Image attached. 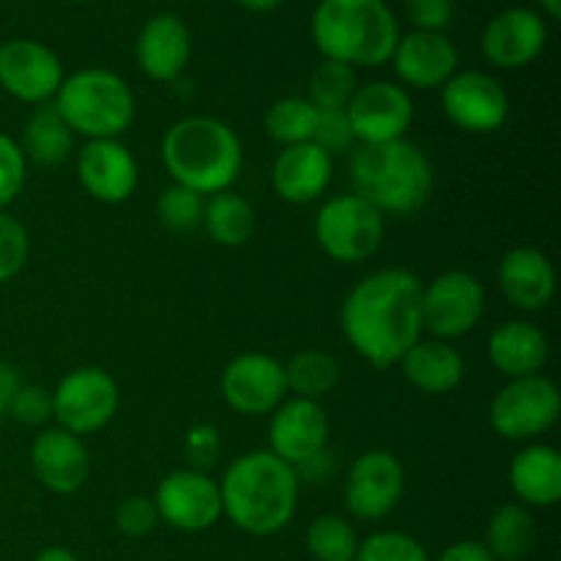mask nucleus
I'll list each match as a JSON object with an SVG mask.
<instances>
[{
	"label": "nucleus",
	"mask_w": 561,
	"mask_h": 561,
	"mask_svg": "<svg viewBox=\"0 0 561 561\" xmlns=\"http://www.w3.org/2000/svg\"><path fill=\"white\" fill-rule=\"evenodd\" d=\"M422 285L409 268H381L359 279L345 296L340 312L345 340L378 370L398 365L422 340Z\"/></svg>",
	"instance_id": "1"
},
{
	"label": "nucleus",
	"mask_w": 561,
	"mask_h": 561,
	"mask_svg": "<svg viewBox=\"0 0 561 561\" xmlns=\"http://www.w3.org/2000/svg\"><path fill=\"white\" fill-rule=\"evenodd\" d=\"M222 515L236 529L255 537H272L294 520L299 504V477L294 466L268 449L247 453L225 469L219 482Z\"/></svg>",
	"instance_id": "2"
},
{
	"label": "nucleus",
	"mask_w": 561,
	"mask_h": 561,
	"mask_svg": "<svg viewBox=\"0 0 561 561\" xmlns=\"http://www.w3.org/2000/svg\"><path fill=\"white\" fill-rule=\"evenodd\" d=\"M162 162L173 184L206 197L236 184L244 151L239 135L225 121L190 115L164 131Z\"/></svg>",
	"instance_id": "3"
},
{
	"label": "nucleus",
	"mask_w": 561,
	"mask_h": 561,
	"mask_svg": "<svg viewBox=\"0 0 561 561\" xmlns=\"http://www.w3.org/2000/svg\"><path fill=\"white\" fill-rule=\"evenodd\" d=\"M354 195L376 211L409 217L427 203L433 192V164L411 140L359 146L351 157Z\"/></svg>",
	"instance_id": "4"
},
{
	"label": "nucleus",
	"mask_w": 561,
	"mask_h": 561,
	"mask_svg": "<svg viewBox=\"0 0 561 561\" xmlns=\"http://www.w3.org/2000/svg\"><path fill=\"white\" fill-rule=\"evenodd\" d=\"M310 33L323 58L356 69L387 64L400 25L387 0H321L312 11Z\"/></svg>",
	"instance_id": "5"
},
{
	"label": "nucleus",
	"mask_w": 561,
	"mask_h": 561,
	"mask_svg": "<svg viewBox=\"0 0 561 561\" xmlns=\"http://www.w3.org/2000/svg\"><path fill=\"white\" fill-rule=\"evenodd\" d=\"M55 110L75 135L88 140H118L137 113L135 93L110 69H80L64 77Z\"/></svg>",
	"instance_id": "6"
},
{
	"label": "nucleus",
	"mask_w": 561,
	"mask_h": 561,
	"mask_svg": "<svg viewBox=\"0 0 561 561\" xmlns=\"http://www.w3.org/2000/svg\"><path fill=\"white\" fill-rule=\"evenodd\" d=\"M387 217L359 195H337L316 217L318 247L337 263H362L381 250Z\"/></svg>",
	"instance_id": "7"
},
{
	"label": "nucleus",
	"mask_w": 561,
	"mask_h": 561,
	"mask_svg": "<svg viewBox=\"0 0 561 561\" xmlns=\"http://www.w3.org/2000/svg\"><path fill=\"white\" fill-rule=\"evenodd\" d=\"M561 416V392L546 376L513 378L491 400V427L507 442H535Z\"/></svg>",
	"instance_id": "8"
},
{
	"label": "nucleus",
	"mask_w": 561,
	"mask_h": 561,
	"mask_svg": "<svg viewBox=\"0 0 561 561\" xmlns=\"http://www.w3.org/2000/svg\"><path fill=\"white\" fill-rule=\"evenodd\" d=\"M118 383L102 367H77L66 373L53 392V416L58 427L80 438L107 427L118 414Z\"/></svg>",
	"instance_id": "9"
},
{
	"label": "nucleus",
	"mask_w": 561,
	"mask_h": 561,
	"mask_svg": "<svg viewBox=\"0 0 561 561\" xmlns=\"http://www.w3.org/2000/svg\"><path fill=\"white\" fill-rule=\"evenodd\" d=\"M485 312V288L471 272H444L422 285V323L436 340L466 337Z\"/></svg>",
	"instance_id": "10"
},
{
	"label": "nucleus",
	"mask_w": 561,
	"mask_h": 561,
	"mask_svg": "<svg viewBox=\"0 0 561 561\" xmlns=\"http://www.w3.org/2000/svg\"><path fill=\"white\" fill-rule=\"evenodd\" d=\"M442 110L449 124L469 135H493L510 118V96L485 71H455L442 85Z\"/></svg>",
	"instance_id": "11"
},
{
	"label": "nucleus",
	"mask_w": 561,
	"mask_h": 561,
	"mask_svg": "<svg viewBox=\"0 0 561 561\" xmlns=\"http://www.w3.org/2000/svg\"><path fill=\"white\" fill-rule=\"evenodd\" d=\"M153 504L162 524L170 529L197 535L206 531L222 518V496L219 482H214L206 471L179 469L170 471L153 493Z\"/></svg>",
	"instance_id": "12"
},
{
	"label": "nucleus",
	"mask_w": 561,
	"mask_h": 561,
	"mask_svg": "<svg viewBox=\"0 0 561 561\" xmlns=\"http://www.w3.org/2000/svg\"><path fill=\"white\" fill-rule=\"evenodd\" d=\"M345 115L359 146H378V142L405 140V131L414 121V102L403 85L378 80L356 88Z\"/></svg>",
	"instance_id": "13"
},
{
	"label": "nucleus",
	"mask_w": 561,
	"mask_h": 561,
	"mask_svg": "<svg viewBox=\"0 0 561 561\" xmlns=\"http://www.w3.org/2000/svg\"><path fill=\"white\" fill-rule=\"evenodd\" d=\"M405 491V469L387 449L362 453L345 477V507L359 520H381L400 504Z\"/></svg>",
	"instance_id": "14"
},
{
	"label": "nucleus",
	"mask_w": 561,
	"mask_h": 561,
	"mask_svg": "<svg viewBox=\"0 0 561 561\" xmlns=\"http://www.w3.org/2000/svg\"><path fill=\"white\" fill-rule=\"evenodd\" d=\"M219 392L225 403L244 416L272 414L288 398L285 367L268 354H241L225 365L219 378Z\"/></svg>",
	"instance_id": "15"
},
{
	"label": "nucleus",
	"mask_w": 561,
	"mask_h": 561,
	"mask_svg": "<svg viewBox=\"0 0 561 561\" xmlns=\"http://www.w3.org/2000/svg\"><path fill=\"white\" fill-rule=\"evenodd\" d=\"M64 64L58 55L33 38H11L0 44V88L27 104H47L64 85Z\"/></svg>",
	"instance_id": "16"
},
{
	"label": "nucleus",
	"mask_w": 561,
	"mask_h": 561,
	"mask_svg": "<svg viewBox=\"0 0 561 561\" xmlns=\"http://www.w3.org/2000/svg\"><path fill=\"white\" fill-rule=\"evenodd\" d=\"M268 425V453L288 466H301L329 444V416L318 400L290 398L272 411Z\"/></svg>",
	"instance_id": "17"
},
{
	"label": "nucleus",
	"mask_w": 561,
	"mask_h": 561,
	"mask_svg": "<svg viewBox=\"0 0 561 561\" xmlns=\"http://www.w3.org/2000/svg\"><path fill=\"white\" fill-rule=\"evenodd\" d=\"M77 179L99 203L118 206L137 190V159L121 140H88L77 157Z\"/></svg>",
	"instance_id": "18"
},
{
	"label": "nucleus",
	"mask_w": 561,
	"mask_h": 561,
	"mask_svg": "<svg viewBox=\"0 0 561 561\" xmlns=\"http://www.w3.org/2000/svg\"><path fill=\"white\" fill-rule=\"evenodd\" d=\"M546 42V20L524 5L499 11L482 31V53L499 69H524L540 58Z\"/></svg>",
	"instance_id": "19"
},
{
	"label": "nucleus",
	"mask_w": 561,
	"mask_h": 561,
	"mask_svg": "<svg viewBox=\"0 0 561 561\" xmlns=\"http://www.w3.org/2000/svg\"><path fill=\"white\" fill-rule=\"evenodd\" d=\"M31 466L36 480L58 496L77 493L91 474V458H88L85 444L64 427H49L33 438Z\"/></svg>",
	"instance_id": "20"
},
{
	"label": "nucleus",
	"mask_w": 561,
	"mask_h": 561,
	"mask_svg": "<svg viewBox=\"0 0 561 561\" xmlns=\"http://www.w3.org/2000/svg\"><path fill=\"white\" fill-rule=\"evenodd\" d=\"M394 75L416 91L442 88L458 71V47L444 33L411 31L398 38L392 53Z\"/></svg>",
	"instance_id": "21"
},
{
	"label": "nucleus",
	"mask_w": 561,
	"mask_h": 561,
	"mask_svg": "<svg viewBox=\"0 0 561 561\" xmlns=\"http://www.w3.org/2000/svg\"><path fill=\"white\" fill-rule=\"evenodd\" d=\"M499 288L513 307L537 312L557 294V268L537 247H515L499 263Z\"/></svg>",
	"instance_id": "22"
},
{
	"label": "nucleus",
	"mask_w": 561,
	"mask_h": 561,
	"mask_svg": "<svg viewBox=\"0 0 561 561\" xmlns=\"http://www.w3.org/2000/svg\"><path fill=\"white\" fill-rule=\"evenodd\" d=\"M137 66L157 82L179 80L192 55V36L184 20L175 14H157L140 27L135 44Z\"/></svg>",
	"instance_id": "23"
},
{
	"label": "nucleus",
	"mask_w": 561,
	"mask_h": 561,
	"mask_svg": "<svg viewBox=\"0 0 561 561\" xmlns=\"http://www.w3.org/2000/svg\"><path fill=\"white\" fill-rule=\"evenodd\" d=\"M334 157L316 142H299L279 151L272 168V186L285 203L307 206L318 201L332 184Z\"/></svg>",
	"instance_id": "24"
},
{
	"label": "nucleus",
	"mask_w": 561,
	"mask_h": 561,
	"mask_svg": "<svg viewBox=\"0 0 561 561\" xmlns=\"http://www.w3.org/2000/svg\"><path fill=\"white\" fill-rule=\"evenodd\" d=\"M548 354L551 348H548L546 332L529 321H504L488 337V359L510 381L540 376Z\"/></svg>",
	"instance_id": "25"
},
{
	"label": "nucleus",
	"mask_w": 561,
	"mask_h": 561,
	"mask_svg": "<svg viewBox=\"0 0 561 561\" xmlns=\"http://www.w3.org/2000/svg\"><path fill=\"white\" fill-rule=\"evenodd\" d=\"M405 381L425 394H447L460 387L466 376V362L460 351L447 340H420L405 351L403 359Z\"/></svg>",
	"instance_id": "26"
},
{
	"label": "nucleus",
	"mask_w": 561,
	"mask_h": 561,
	"mask_svg": "<svg viewBox=\"0 0 561 561\" xmlns=\"http://www.w3.org/2000/svg\"><path fill=\"white\" fill-rule=\"evenodd\" d=\"M510 488L524 507H553L561 499V455L548 444H529L510 463Z\"/></svg>",
	"instance_id": "27"
},
{
	"label": "nucleus",
	"mask_w": 561,
	"mask_h": 561,
	"mask_svg": "<svg viewBox=\"0 0 561 561\" xmlns=\"http://www.w3.org/2000/svg\"><path fill=\"white\" fill-rule=\"evenodd\" d=\"M20 148L25 159L42 164V168H53V164L69 159L71 148H75V131L66 126L55 104H42L25 121Z\"/></svg>",
	"instance_id": "28"
},
{
	"label": "nucleus",
	"mask_w": 561,
	"mask_h": 561,
	"mask_svg": "<svg viewBox=\"0 0 561 561\" xmlns=\"http://www.w3.org/2000/svg\"><path fill=\"white\" fill-rule=\"evenodd\" d=\"M203 228L219 247L236 250V247H244L255 233V208L247 197L236 195V192H217L206 201Z\"/></svg>",
	"instance_id": "29"
},
{
	"label": "nucleus",
	"mask_w": 561,
	"mask_h": 561,
	"mask_svg": "<svg viewBox=\"0 0 561 561\" xmlns=\"http://www.w3.org/2000/svg\"><path fill=\"white\" fill-rule=\"evenodd\" d=\"M537 540L535 515L524 504H504L488 520L485 548L496 561H520L529 557Z\"/></svg>",
	"instance_id": "30"
},
{
	"label": "nucleus",
	"mask_w": 561,
	"mask_h": 561,
	"mask_svg": "<svg viewBox=\"0 0 561 561\" xmlns=\"http://www.w3.org/2000/svg\"><path fill=\"white\" fill-rule=\"evenodd\" d=\"M285 367V381H288V394L301 400H321L332 392L340 383V362L334 359L329 351H301V354L290 356Z\"/></svg>",
	"instance_id": "31"
},
{
	"label": "nucleus",
	"mask_w": 561,
	"mask_h": 561,
	"mask_svg": "<svg viewBox=\"0 0 561 561\" xmlns=\"http://www.w3.org/2000/svg\"><path fill=\"white\" fill-rule=\"evenodd\" d=\"M318 107H312L310 99L285 96L274 102L266 113V135L283 148L299 146V142H312L316 131Z\"/></svg>",
	"instance_id": "32"
},
{
	"label": "nucleus",
	"mask_w": 561,
	"mask_h": 561,
	"mask_svg": "<svg viewBox=\"0 0 561 561\" xmlns=\"http://www.w3.org/2000/svg\"><path fill=\"white\" fill-rule=\"evenodd\" d=\"M359 535L340 515H321L307 529V551L316 561H354Z\"/></svg>",
	"instance_id": "33"
},
{
	"label": "nucleus",
	"mask_w": 561,
	"mask_h": 561,
	"mask_svg": "<svg viewBox=\"0 0 561 561\" xmlns=\"http://www.w3.org/2000/svg\"><path fill=\"white\" fill-rule=\"evenodd\" d=\"M356 71L354 66L327 60L312 71L310 77V102L318 110H345L356 93Z\"/></svg>",
	"instance_id": "34"
},
{
	"label": "nucleus",
	"mask_w": 561,
	"mask_h": 561,
	"mask_svg": "<svg viewBox=\"0 0 561 561\" xmlns=\"http://www.w3.org/2000/svg\"><path fill=\"white\" fill-rule=\"evenodd\" d=\"M203 211H206V197L181 184L162 190L157 201L159 222L173 230V233H190V230L201 228Z\"/></svg>",
	"instance_id": "35"
},
{
	"label": "nucleus",
	"mask_w": 561,
	"mask_h": 561,
	"mask_svg": "<svg viewBox=\"0 0 561 561\" xmlns=\"http://www.w3.org/2000/svg\"><path fill=\"white\" fill-rule=\"evenodd\" d=\"M354 561H431L425 546L403 531H376L359 542Z\"/></svg>",
	"instance_id": "36"
},
{
	"label": "nucleus",
	"mask_w": 561,
	"mask_h": 561,
	"mask_svg": "<svg viewBox=\"0 0 561 561\" xmlns=\"http://www.w3.org/2000/svg\"><path fill=\"white\" fill-rule=\"evenodd\" d=\"M31 255V239L25 225L11 214L0 211V285L14 279Z\"/></svg>",
	"instance_id": "37"
},
{
	"label": "nucleus",
	"mask_w": 561,
	"mask_h": 561,
	"mask_svg": "<svg viewBox=\"0 0 561 561\" xmlns=\"http://www.w3.org/2000/svg\"><path fill=\"white\" fill-rule=\"evenodd\" d=\"M27 175V159L22 153L20 142L11 135L0 131V211L16 201V195L25 186Z\"/></svg>",
	"instance_id": "38"
},
{
	"label": "nucleus",
	"mask_w": 561,
	"mask_h": 561,
	"mask_svg": "<svg viewBox=\"0 0 561 561\" xmlns=\"http://www.w3.org/2000/svg\"><path fill=\"white\" fill-rule=\"evenodd\" d=\"M312 142L318 148L334 157V153L351 151L354 146V131H351V121L345 110H318L316 131H312Z\"/></svg>",
	"instance_id": "39"
},
{
	"label": "nucleus",
	"mask_w": 561,
	"mask_h": 561,
	"mask_svg": "<svg viewBox=\"0 0 561 561\" xmlns=\"http://www.w3.org/2000/svg\"><path fill=\"white\" fill-rule=\"evenodd\" d=\"M159 520L153 496H129L115 510V526L126 537H146L157 529Z\"/></svg>",
	"instance_id": "40"
},
{
	"label": "nucleus",
	"mask_w": 561,
	"mask_h": 561,
	"mask_svg": "<svg viewBox=\"0 0 561 561\" xmlns=\"http://www.w3.org/2000/svg\"><path fill=\"white\" fill-rule=\"evenodd\" d=\"M9 414L16 422L27 427H42L44 422L53 420V392H47L44 387H31V383H22L16 389L14 400H11Z\"/></svg>",
	"instance_id": "41"
},
{
	"label": "nucleus",
	"mask_w": 561,
	"mask_h": 561,
	"mask_svg": "<svg viewBox=\"0 0 561 561\" xmlns=\"http://www.w3.org/2000/svg\"><path fill=\"white\" fill-rule=\"evenodd\" d=\"M219 449H222V438L214 425H195L186 433V458H190V469L206 471L208 466L217 463Z\"/></svg>",
	"instance_id": "42"
},
{
	"label": "nucleus",
	"mask_w": 561,
	"mask_h": 561,
	"mask_svg": "<svg viewBox=\"0 0 561 561\" xmlns=\"http://www.w3.org/2000/svg\"><path fill=\"white\" fill-rule=\"evenodd\" d=\"M405 14L416 31L444 33V27L453 22L455 0H405Z\"/></svg>",
	"instance_id": "43"
},
{
	"label": "nucleus",
	"mask_w": 561,
	"mask_h": 561,
	"mask_svg": "<svg viewBox=\"0 0 561 561\" xmlns=\"http://www.w3.org/2000/svg\"><path fill=\"white\" fill-rule=\"evenodd\" d=\"M436 561H496V557L488 551L485 542L460 540L455 546H449Z\"/></svg>",
	"instance_id": "44"
},
{
	"label": "nucleus",
	"mask_w": 561,
	"mask_h": 561,
	"mask_svg": "<svg viewBox=\"0 0 561 561\" xmlns=\"http://www.w3.org/2000/svg\"><path fill=\"white\" fill-rule=\"evenodd\" d=\"M332 474H334V460H332V453H329V449H323V453L312 455L310 460H305L301 466H296V477H299V482H301V477L310 482H327Z\"/></svg>",
	"instance_id": "45"
},
{
	"label": "nucleus",
	"mask_w": 561,
	"mask_h": 561,
	"mask_svg": "<svg viewBox=\"0 0 561 561\" xmlns=\"http://www.w3.org/2000/svg\"><path fill=\"white\" fill-rule=\"evenodd\" d=\"M20 387H22L20 373H16L11 365H5V362H0V416L9 414L11 400H14L16 389Z\"/></svg>",
	"instance_id": "46"
},
{
	"label": "nucleus",
	"mask_w": 561,
	"mask_h": 561,
	"mask_svg": "<svg viewBox=\"0 0 561 561\" xmlns=\"http://www.w3.org/2000/svg\"><path fill=\"white\" fill-rule=\"evenodd\" d=\"M33 561H80L77 553H71L69 548H60V546H49L44 551H38V557Z\"/></svg>",
	"instance_id": "47"
},
{
	"label": "nucleus",
	"mask_w": 561,
	"mask_h": 561,
	"mask_svg": "<svg viewBox=\"0 0 561 561\" xmlns=\"http://www.w3.org/2000/svg\"><path fill=\"white\" fill-rule=\"evenodd\" d=\"M247 11H257V14H266V11H274L277 5H283V0H239Z\"/></svg>",
	"instance_id": "48"
},
{
	"label": "nucleus",
	"mask_w": 561,
	"mask_h": 561,
	"mask_svg": "<svg viewBox=\"0 0 561 561\" xmlns=\"http://www.w3.org/2000/svg\"><path fill=\"white\" fill-rule=\"evenodd\" d=\"M537 3H540V9L546 11L551 20H559L561 16V0H537Z\"/></svg>",
	"instance_id": "49"
},
{
	"label": "nucleus",
	"mask_w": 561,
	"mask_h": 561,
	"mask_svg": "<svg viewBox=\"0 0 561 561\" xmlns=\"http://www.w3.org/2000/svg\"><path fill=\"white\" fill-rule=\"evenodd\" d=\"M77 3H88V0H77Z\"/></svg>",
	"instance_id": "50"
}]
</instances>
